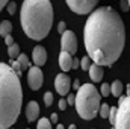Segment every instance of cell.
Here are the masks:
<instances>
[{
  "label": "cell",
  "instance_id": "1",
  "mask_svg": "<svg viewBox=\"0 0 130 129\" xmlns=\"http://www.w3.org/2000/svg\"><path fill=\"white\" fill-rule=\"evenodd\" d=\"M83 43L92 62L110 67L123 53L126 44L124 23L110 6L94 9L83 29Z\"/></svg>",
  "mask_w": 130,
  "mask_h": 129
},
{
  "label": "cell",
  "instance_id": "2",
  "mask_svg": "<svg viewBox=\"0 0 130 129\" xmlns=\"http://www.w3.org/2000/svg\"><path fill=\"white\" fill-rule=\"evenodd\" d=\"M23 106L20 76L11 65L0 64V128L9 129L18 119Z\"/></svg>",
  "mask_w": 130,
  "mask_h": 129
},
{
  "label": "cell",
  "instance_id": "3",
  "mask_svg": "<svg viewBox=\"0 0 130 129\" xmlns=\"http://www.w3.org/2000/svg\"><path fill=\"white\" fill-rule=\"evenodd\" d=\"M20 20L23 31L30 40H44L53 24V6L50 0H24Z\"/></svg>",
  "mask_w": 130,
  "mask_h": 129
},
{
  "label": "cell",
  "instance_id": "4",
  "mask_svg": "<svg viewBox=\"0 0 130 129\" xmlns=\"http://www.w3.org/2000/svg\"><path fill=\"white\" fill-rule=\"evenodd\" d=\"M100 93L92 84H83L76 94V111L83 120H92L100 114Z\"/></svg>",
  "mask_w": 130,
  "mask_h": 129
},
{
  "label": "cell",
  "instance_id": "5",
  "mask_svg": "<svg viewBox=\"0 0 130 129\" xmlns=\"http://www.w3.org/2000/svg\"><path fill=\"white\" fill-rule=\"evenodd\" d=\"M115 129H130V96L127 94L120 97Z\"/></svg>",
  "mask_w": 130,
  "mask_h": 129
},
{
  "label": "cell",
  "instance_id": "6",
  "mask_svg": "<svg viewBox=\"0 0 130 129\" xmlns=\"http://www.w3.org/2000/svg\"><path fill=\"white\" fill-rule=\"evenodd\" d=\"M65 2H67L68 8L79 15L91 14L98 3V0H65Z\"/></svg>",
  "mask_w": 130,
  "mask_h": 129
},
{
  "label": "cell",
  "instance_id": "7",
  "mask_svg": "<svg viewBox=\"0 0 130 129\" xmlns=\"http://www.w3.org/2000/svg\"><path fill=\"white\" fill-rule=\"evenodd\" d=\"M44 82V74L39 68V65H35V67H30L29 68V73H27V84H29V88L32 91H36L41 88Z\"/></svg>",
  "mask_w": 130,
  "mask_h": 129
},
{
  "label": "cell",
  "instance_id": "8",
  "mask_svg": "<svg viewBox=\"0 0 130 129\" xmlns=\"http://www.w3.org/2000/svg\"><path fill=\"white\" fill-rule=\"evenodd\" d=\"M61 49L74 55L77 52V38L73 31H65L61 38Z\"/></svg>",
  "mask_w": 130,
  "mask_h": 129
},
{
  "label": "cell",
  "instance_id": "9",
  "mask_svg": "<svg viewBox=\"0 0 130 129\" xmlns=\"http://www.w3.org/2000/svg\"><path fill=\"white\" fill-rule=\"evenodd\" d=\"M71 87H73V85H71V79H70L68 74L59 73V74L56 76V79H55V88H56L58 94H61V96H68Z\"/></svg>",
  "mask_w": 130,
  "mask_h": 129
},
{
  "label": "cell",
  "instance_id": "10",
  "mask_svg": "<svg viewBox=\"0 0 130 129\" xmlns=\"http://www.w3.org/2000/svg\"><path fill=\"white\" fill-rule=\"evenodd\" d=\"M32 61L35 62V65H44L47 62V52H45V49L44 47H41V46H36L35 49H33L32 52Z\"/></svg>",
  "mask_w": 130,
  "mask_h": 129
},
{
  "label": "cell",
  "instance_id": "11",
  "mask_svg": "<svg viewBox=\"0 0 130 129\" xmlns=\"http://www.w3.org/2000/svg\"><path fill=\"white\" fill-rule=\"evenodd\" d=\"M38 117H39V105H38V102L30 100L26 106V119H27V122L32 123L35 120H38Z\"/></svg>",
  "mask_w": 130,
  "mask_h": 129
},
{
  "label": "cell",
  "instance_id": "12",
  "mask_svg": "<svg viewBox=\"0 0 130 129\" xmlns=\"http://www.w3.org/2000/svg\"><path fill=\"white\" fill-rule=\"evenodd\" d=\"M73 62H74V58L70 52H65L62 50L61 55H59V65H61V70L62 71H70L73 68Z\"/></svg>",
  "mask_w": 130,
  "mask_h": 129
},
{
  "label": "cell",
  "instance_id": "13",
  "mask_svg": "<svg viewBox=\"0 0 130 129\" xmlns=\"http://www.w3.org/2000/svg\"><path fill=\"white\" fill-rule=\"evenodd\" d=\"M88 73H89V78H91L92 82H100V81H103V74H104L103 65L97 64V62H92L91 67H89V70H88Z\"/></svg>",
  "mask_w": 130,
  "mask_h": 129
},
{
  "label": "cell",
  "instance_id": "14",
  "mask_svg": "<svg viewBox=\"0 0 130 129\" xmlns=\"http://www.w3.org/2000/svg\"><path fill=\"white\" fill-rule=\"evenodd\" d=\"M110 91H112V96L115 97H121L123 91H124V87H123V82L120 79H115L112 84H110Z\"/></svg>",
  "mask_w": 130,
  "mask_h": 129
},
{
  "label": "cell",
  "instance_id": "15",
  "mask_svg": "<svg viewBox=\"0 0 130 129\" xmlns=\"http://www.w3.org/2000/svg\"><path fill=\"white\" fill-rule=\"evenodd\" d=\"M11 32H12V23L8 21V20H3V21L0 23V35L5 38L6 35H9Z\"/></svg>",
  "mask_w": 130,
  "mask_h": 129
},
{
  "label": "cell",
  "instance_id": "16",
  "mask_svg": "<svg viewBox=\"0 0 130 129\" xmlns=\"http://www.w3.org/2000/svg\"><path fill=\"white\" fill-rule=\"evenodd\" d=\"M8 55H9L11 59H17L20 56V46L17 43H14L12 46H9L8 47Z\"/></svg>",
  "mask_w": 130,
  "mask_h": 129
},
{
  "label": "cell",
  "instance_id": "17",
  "mask_svg": "<svg viewBox=\"0 0 130 129\" xmlns=\"http://www.w3.org/2000/svg\"><path fill=\"white\" fill-rule=\"evenodd\" d=\"M36 129H52V120L50 119H39L38 120V125H36Z\"/></svg>",
  "mask_w": 130,
  "mask_h": 129
},
{
  "label": "cell",
  "instance_id": "18",
  "mask_svg": "<svg viewBox=\"0 0 130 129\" xmlns=\"http://www.w3.org/2000/svg\"><path fill=\"white\" fill-rule=\"evenodd\" d=\"M11 67L14 68V71H15L18 76H21V74H23V65L20 64V61H18V59H12Z\"/></svg>",
  "mask_w": 130,
  "mask_h": 129
},
{
  "label": "cell",
  "instance_id": "19",
  "mask_svg": "<svg viewBox=\"0 0 130 129\" xmlns=\"http://www.w3.org/2000/svg\"><path fill=\"white\" fill-rule=\"evenodd\" d=\"M109 114H110V106H109L107 103H103V105L100 106V115H101L103 119H109Z\"/></svg>",
  "mask_w": 130,
  "mask_h": 129
},
{
  "label": "cell",
  "instance_id": "20",
  "mask_svg": "<svg viewBox=\"0 0 130 129\" xmlns=\"http://www.w3.org/2000/svg\"><path fill=\"white\" fill-rule=\"evenodd\" d=\"M117 114H118V108L115 106H110V114H109V123L112 126H115V122H117Z\"/></svg>",
  "mask_w": 130,
  "mask_h": 129
},
{
  "label": "cell",
  "instance_id": "21",
  "mask_svg": "<svg viewBox=\"0 0 130 129\" xmlns=\"http://www.w3.org/2000/svg\"><path fill=\"white\" fill-rule=\"evenodd\" d=\"M17 59L20 61V64L23 65V68H30V62H29V58H27V55H24V53H20V56H18Z\"/></svg>",
  "mask_w": 130,
  "mask_h": 129
},
{
  "label": "cell",
  "instance_id": "22",
  "mask_svg": "<svg viewBox=\"0 0 130 129\" xmlns=\"http://www.w3.org/2000/svg\"><path fill=\"white\" fill-rule=\"evenodd\" d=\"M80 61H82V65H80V68L88 71V70H89V67H91V61H92V59H91V56H89V55H86V56H83Z\"/></svg>",
  "mask_w": 130,
  "mask_h": 129
},
{
  "label": "cell",
  "instance_id": "23",
  "mask_svg": "<svg viewBox=\"0 0 130 129\" xmlns=\"http://www.w3.org/2000/svg\"><path fill=\"white\" fill-rule=\"evenodd\" d=\"M100 93L103 94V97L112 94V91H110V85H109V84H101V90H100Z\"/></svg>",
  "mask_w": 130,
  "mask_h": 129
},
{
  "label": "cell",
  "instance_id": "24",
  "mask_svg": "<svg viewBox=\"0 0 130 129\" xmlns=\"http://www.w3.org/2000/svg\"><path fill=\"white\" fill-rule=\"evenodd\" d=\"M6 11H8L11 15H14L15 11H17V5H15V2H9V3L6 5Z\"/></svg>",
  "mask_w": 130,
  "mask_h": 129
},
{
  "label": "cell",
  "instance_id": "25",
  "mask_svg": "<svg viewBox=\"0 0 130 129\" xmlns=\"http://www.w3.org/2000/svg\"><path fill=\"white\" fill-rule=\"evenodd\" d=\"M44 103H45L47 106H50V105L53 103V94H52L50 91H47V93L44 94Z\"/></svg>",
  "mask_w": 130,
  "mask_h": 129
},
{
  "label": "cell",
  "instance_id": "26",
  "mask_svg": "<svg viewBox=\"0 0 130 129\" xmlns=\"http://www.w3.org/2000/svg\"><path fill=\"white\" fill-rule=\"evenodd\" d=\"M58 105H59V109H61V111H65V109H67V106H68V100H65V99H61Z\"/></svg>",
  "mask_w": 130,
  "mask_h": 129
},
{
  "label": "cell",
  "instance_id": "27",
  "mask_svg": "<svg viewBox=\"0 0 130 129\" xmlns=\"http://www.w3.org/2000/svg\"><path fill=\"white\" fill-rule=\"evenodd\" d=\"M5 44H6V46H8V47H9V46H12V44H14V38H12V35H11V33H9V35H6V36H5Z\"/></svg>",
  "mask_w": 130,
  "mask_h": 129
},
{
  "label": "cell",
  "instance_id": "28",
  "mask_svg": "<svg viewBox=\"0 0 130 129\" xmlns=\"http://www.w3.org/2000/svg\"><path fill=\"white\" fill-rule=\"evenodd\" d=\"M65 31H67V23H65V21H61V23L58 24V32H59V33H64Z\"/></svg>",
  "mask_w": 130,
  "mask_h": 129
},
{
  "label": "cell",
  "instance_id": "29",
  "mask_svg": "<svg viewBox=\"0 0 130 129\" xmlns=\"http://www.w3.org/2000/svg\"><path fill=\"white\" fill-rule=\"evenodd\" d=\"M67 100H68V105H76V96L68 94V96H67Z\"/></svg>",
  "mask_w": 130,
  "mask_h": 129
},
{
  "label": "cell",
  "instance_id": "30",
  "mask_svg": "<svg viewBox=\"0 0 130 129\" xmlns=\"http://www.w3.org/2000/svg\"><path fill=\"white\" fill-rule=\"evenodd\" d=\"M121 8H123V11H127V9L130 8L129 0H121Z\"/></svg>",
  "mask_w": 130,
  "mask_h": 129
},
{
  "label": "cell",
  "instance_id": "31",
  "mask_svg": "<svg viewBox=\"0 0 130 129\" xmlns=\"http://www.w3.org/2000/svg\"><path fill=\"white\" fill-rule=\"evenodd\" d=\"M80 65H82V61H79V59H74V62H73V68H74V70H77Z\"/></svg>",
  "mask_w": 130,
  "mask_h": 129
},
{
  "label": "cell",
  "instance_id": "32",
  "mask_svg": "<svg viewBox=\"0 0 130 129\" xmlns=\"http://www.w3.org/2000/svg\"><path fill=\"white\" fill-rule=\"evenodd\" d=\"M80 87H82V85H80V82H79V79H76V81L73 82V88H74V90H79Z\"/></svg>",
  "mask_w": 130,
  "mask_h": 129
},
{
  "label": "cell",
  "instance_id": "33",
  "mask_svg": "<svg viewBox=\"0 0 130 129\" xmlns=\"http://www.w3.org/2000/svg\"><path fill=\"white\" fill-rule=\"evenodd\" d=\"M50 120H52V123H58V114L53 112V114L50 115Z\"/></svg>",
  "mask_w": 130,
  "mask_h": 129
},
{
  "label": "cell",
  "instance_id": "34",
  "mask_svg": "<svg viewBox=\"0 0 130 129\" xmlns=\"http://www.w3.org/2000/svg\"><path fill=\"white\" fill-rule=\"evenodd\" d=\"M8 2H9V0H0V9H5L6 5H8Z\"/></svg>",
  "mask_w": 130,
  "mask_h": 129
},
{
  "label": "cell",
  "instance_id": "35",
  "mask_svg": "<svg viewBox=\"0 0 130 129\" xmlns=\"http://www.w3.org/2000/svg\"><path fill=\"white\" fill-rule=\"evenodd\" d=\"M126 94H127V96H130V84L126 87Z\"/></svg>",
  "mask_w": 130,
  "mask_h": 129
},
{
  "label": "cell",
  "instance_id": "36",
  "mask_svg": "<svg viewBox=\"0 0 130 129\" xmlns=\"http://www.w3.org/2000/svg\"><path fill=\"white\" fill-rule=\"evenodd\" d=\"M56 129H65V128H64V125H58V126H56Z\"/></svg>",
  "mask_w": 130,
  "mask_h": 129
},
{
  "label": "cell",
  "instance_id": "37",
  "mask_svg": "<svg viewBox=\"0 0 130 129\" xmlns=\"http://www.w3.org/2000/svg\"><path fill=\"white\" fill-rule=\"evenodd\" d=\"M68 129H76V125H70V126H68Z\"/></svg>",
  "mask_w": 130,
  "mask_h": 129
},
{
  "label": "cell",
  "instance_id": "38",
  "mask_svg": "<svg viewBox=\"0 0 130 129\" xmlns=\"http://www.w3.org/2000/svg\"><path fill=\"white\" fill-rule=\"evenodd\" d=\"M112 129H115V126H112Z\"/></svg>",
  "mask_w": 130,
  "mask_h": 129
},
{
  "label": "cell",
  "instance_id": "39",
  "mask_svg": "<svg viewBox=\"0 0 130 129\" xmlns=\"http://www.w3.org/2000/svg\"><path fill=\"white\" fill-rule=\"evenodd\" d=\"M129 3H130V0H129Z\"/></svg>",
  "mask_w": 130,
  "mask_h": 129
},
{
  "label": "cell",
  "instance_id": "40",
  "mask_svg": "<svg viewBox=\"0 0 130 129\" xmlns=\"http://www.w3.org/2000/svg\"><path fill=\"white\" fill-rule=\"evenodd\" d=\"M27 129H29V128H27Z\"/></svg>",
  "mask_w": 130,
  "mask_h": 129
}]
</instances>
